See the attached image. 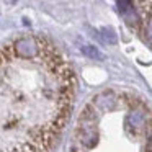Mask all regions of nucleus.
<instances>
[{"label":"nucleus","instance_id":"obj_1","mask_svg":"<svg viewBox=\"0 0 152 152\" xmlns=\"http://www.w3.org/2000/svg\"><path fill=\"white\" fill-rule=\"evenodd\" d=\"M75 93L72 67L53 41L23 34L0 46V152H49Z\"/></svg>","mask_w":152,"mask_h":152},{"label":"nucleus","instance_id":"obj_2","mask_svg":"<svg viewBox=\"0 0 152 152\" xmlns=\"http://www.w3.org/2000/svg\"><path fill=\"white\" fill-rule=\"evenodd\" d=\"M69 152H152V110L128 90L95 95L80 111Z\"/></svg>","mask_w":152,"mask_h":152},{"label":"nucleus","instance_id":"obj_3","mask_svg":"<svg viewBox=\"0 0 152 152\" xmlns=\"http://www.w3.org/2000/svg\"><path fill=\"white\" fill-rule=\"evenodd\" d=\"M144 38L152 44V0H128Z\"/></svg>","mask_w":152,"mask_h":152}]
</instances>
